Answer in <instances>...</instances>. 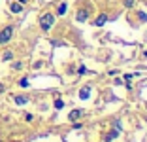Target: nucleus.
I'll return each mask as SVG.
<instances>
[{
    "mask_svg": "<svg viewBox=\"0 0 147 142\" xmlns=\"http://www.w3.org/2000/svg\"><path fill=\"white\" fill-rule=\"evenodd\" d=\"M89 97H91V87H83L81 91H79V99H89Z\"/></svg>",
    "mask_w": 147,
    "mask_h": 142,
    "instance_id": "20e7f679",
    "label": "nucleus"
},
{
    "mask_svg": "<svg viewBox=\"0 0 147 142\" xmlns=\"http://www.w3.org/2000/svg\"><path fill=\"white\" fill-rule=\"evenodd\" d=\"M53 21H55L53 13H43L42 17H40V27H42L43 30H49L53 27Z\"/></svg>",
    "mask_w": 147,
    "mask_h": 142,
    "instance_id": "f257e3e1",
    "label": "nucleus"
},
{
    "mask_svg": "<svg viewBox=\"0 0 147 142\" xmlns=\"http://www.w3.org/2000/svg\"><path fill=\"white\" fill-rule=\"evenodd\" d=\"M125 6L126 8H132L134 6V0H125Z\"/></svg>",
    "mask_w": 147,
    "mask_h": 142,
    "instance_id": "4468645a",
    "label": "nucleus"
},
{
    "mask_svg": "<svg viewBox=\"0 0 147 142\" xmlns=\"http://www.w3.org/2000/svg\"><path fill=\"white\" fill-rule=\"evenodd\" d=\"M4 89H6V87L2 85V83H0V93H4Z\"/></svg>",
    "mask_w": 147,
    "mask_h": 142,
    "instance_id": "f3484780",
    "label": "nucleus"
},
{
    "mask_svg": "<svg viewBox=\"0 0 147 142\" xmlns=\"http://www.w3.org/2000/svg\"><path fill=\"white\" fill-rule=\"evenodd\" d=\"M81 116H83V110H72V112H70V116H68V119L70 121H78Z\"/></svg>",
    "mask_w": 147,
    "mask_h": 142,
    "instance_id": "7ed1b4c3",
    "label": "nucleus"
},
{
    "mask_svg": "<svg viewBox=\"0 0 147 142\" xmlns=\"http://www.w3.org/2000/svg\"><path fill=\"white\" fill-rule=\"evenodd\" d=\"M138 15H140V19H142V21H147V13H143V12H140V13H138Z\"/></svg>",
    "mask_w": 147,
    "mask_h": 142,
    "instance_id": "2eb2a0df",
    "label": "nucleus"
},
{
    "mask_svg": "<svg viewBox=\"0 0 147 142\" xmlns=\"http://www.w3.org/2000/svg\"><path fill=\"white\" fill-rule=\"evenodd\" d=\"M13 100H15L17 104H21V106H23V104H26V102H28V99H26V97H21V95H19V97H15Z\"/></svg>",
    "mask_w": 147,
    "mask_h": 142,
    "instance_id": "6e6552de",
    "label": "nucleus"
},
{
    "mask_svg": "<svg viewBox=\"0 0 147 142\" xmlns=\"http://www.w3.org/2000/svg\"><path fill=\"white\" fill-rule=\"evenodd\" d=\"M62 106H64V102H62L61 99H57V100H55V108H57V110H61Z\"/></svg>",
    "mask_w": 147,
    "mask_h": 142,
    "instance_id": "9b49d317",
    "label": "nucleus"
},
{
    "mask_svg": "<svg viewBox=\"0 0 147 142\" xmlns=\"http://www.w3.org/2000/svg\"><path fill=\"white\" fill-rule=\"evenodd\" d=\"M106 21H108V15H104V13H102V15H100V17H98V19L94 21V25H96V27H102V25H104Z\"/></svg>",
    "mask_w": 147,
    "mask_h": 142,
    "instance_id": "423d86ee",
    "label": "nucleus"
},
{
    "mask_svg": "<svg viewBox=\"0 0 147 142\" xmlns=\"http://www.w3.org/2000/svg\"><path fill=\"white\" fill-rule=\"evenodd\" d=\"M19 85H21V87H26V85H28V80H26V78H23L21 82H19Z\"/></svg>",
    "mask_w": 147,
    "mask_h": 142,
    "instance_id": "ddd939ff",
    "label": "nucleus"
},
{
    "mask_svg": "<svg viewBox=\"0 0 147 142\" xmlns=\"http://www.w3.org/2000/svg\"><path fill=\"white\" fill-rule=\"evenodd\" d=\"M11 36H13V27H6V29H2V30H0V44L9 42Z\"/></svg>",
    "mask_w": 147,
    "mask_h": 142,
    "instance_id": "f03ea898",
    "label": "nucleus"
},
{
    "mask_svg": "<svg viewBox=\"0 0 147 142\" xmlns=\"http://www.w3.org/2000/svg\"><path fill=\"white\" fill-rule=\"evenodd\" d=\"M78 72H79V74H85V72H87V68H85V66H79Z\"/></svg>",
    "mask_w": 147,
    "mask_h": 142,
    "instance_id": "dca6fc26",
    "label": "nucleus"
},
{
    "mask_svg": "<svg viewBox=\"0 0 147 142\" xmlns=\"http://www.w3.org/2000/svg\"><path fill=\"white\" fill-rule=\"evenodd\" d=\"M9 10H11L13 13H19V12L23 10V4H19V2H13V4L9 6Z\"/></svg>",
    "mask_w": 147,
    "mask_h": 142,
    "instance_id": "39448f33",
    "label": "nucleus"
},
{
    "mask_svg": "<svg viewBox=\"0 0 147 142\" xmlns=\"http://www.w3.org/2000/svg\"><path fill=\"white\" fill-rule=\"evenodd\" d=\"M2 59H4V61H11V59H13V53H11V51H6Z\"/></svg>",
    "mask_w": 147,
    "mask_h": 142,
    "instance_id": "9d476101",
    "label": "nucleus"
},
{
    "mask_svg": "<svg viewBox=\"0 0 147 142\" xmlns=\"http://www.w3.org/2000/svg\"><path fill=\"white\" fill-rule=\"evenodd\" d=\"M66 13V4H61L59 6V15H64Z\"/></svg>",
    "mask_w": 147,
    "mask_h": 142,
    "instance_id": "f8f14e48",
    "label": "nucleus"
},
{
    "mask_svg": "<svg viewBox=\"0 0 147 142\" xmlns=\"http://www.w3.org/2000/svg\"><path fill=\"white\" fill-rule=\"evenodd\" d=\"M87 17H89V13H87V12H79L78 13V21H87Z\"/></svg>",
    "mask_w": 147,
    "mask_h": 142,
    "instance_id": "1a4fd4ad",
    "label": "nucleus"
},
{
    "mask_svg": "<svg viewBox=\"0 0 147 142\" xmlns=\"http://www.w3.org/2000/svg\"><path fill=\"white\" fill-rule=\"evenodd\" d=\"M17 2H19V4H25V2H26V0H17Z\"/></svg>",
    "mask_w": 147,
    "mask_h": 142,
    "instance_id": "a211bd4d",
    "label": "nucleus"
},
{
    "mask_svg": "<svg viewBox=\"0 0 147 142\" xmlns=\"http://www.w3.org/2000/svg\"><path fill=\"white\" fill-rule=\"evenodd\" d=\"M117 137H119V129H115V131H111L109 134H106L104 140H113V138H117Z\"/></svg>",
    "mask_w": 147,
    "mask_h": 142,
    "instance_id": "0eeeda50",
    "label": "nucleus"
}]
</instances>
